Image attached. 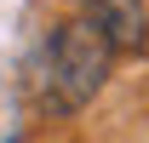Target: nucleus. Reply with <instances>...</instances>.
<instances>
[{
  "instance_id": "obj_1",
  "label": "nucleus",
  "mask_w": 149,
  "mask_h": 143,
  "mask_svg": "<svg viewBox=\"0 0 149 143\" xmlns=\"http://www.w3.org/2000/svg\"><path fill=\"white\" fill-rule=\"evenodd\" d=\"M109 63H115V46L103 40V29L92 17H69L35 46V57H29V92H35V103L46 115H74L109 80Z\"/></svg>"
},
{
  "instance_id": "obj_2",
  "label": "nucleus",
  "mask_w": 149,
  "mask_h": 143,
  "mask_svg": "<svg viewBox=\"0 0 149 143\" xmlns=\"http://www.w3.org/2000/svg\"><path fill=\"white\" fill-rule=\"evenodd\" d=\"M86 17L103 29L115 52H143L149 46V0H86Z\"/></svg>"
}]
</instances>
